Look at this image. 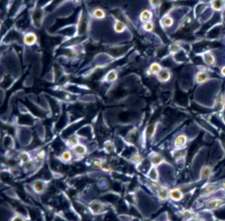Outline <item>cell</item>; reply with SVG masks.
I'll list each match as a JSON object with an SVG mask.
<instances>
[{
    "label": "cell",
    "mask_w": 225,
    "mask_h": 221,
    "mask_svg": "<svg viewBox=\"0 0 225 221\" xmlns=\"http://www.w3.org/2000/svg\"><path fill=\"white\" fill-rule=\"evenodd\" d=\"M37 41V35L34 33L32 32H29L25 34V36L23 37V42L26 45H34Z\"/></svg>",
    "instance_id": "1"
},
{
    "label": "cell",
    "mask_w": 225,
    "mask_h": 221,
    "mask_svg": "<svg viewBox=\"0 0 225 221\" xmlns=\"http://www.w3.org/2000/svg\"><path fill=\"white\" fill-rule=\"evenodd\" d=\"M140 20L144 23H147V22H150L151 18H152V13L151 11H148V10H144L141 12L140 14Z\"/></svg>",
    "instance_id": "2"
},
{
    "label": "cell",
    "mask_w": 225,
    "mask_h": 221,
    "mask_svg": "<svg viewBox=\"0 0 225 221\" xmlns=\"http://www.w3.org/2000/svg\"><path fill=\"white\" fill-rule=\"evenodd\" d=\"M113 29H114V31L116 33H123L125 30L126 26L122 21L117 20V21L115 22L114 25H113Z\"/></svg>",
    "instance_id": "3"
},
{
    "label": "cell",
    "mask_w": 225,
    "mask_h": 221,
    "mask_svg": "<svg viewBox=\"0 0 225 221\" xmlns=\"http://www.w3.org/2000/svg\"><path fill=\"white\" fill-rule=\"evenodd\" d=\"M73 152L74 154L77 155V156H83L86 154V153L87 152L86 147L82 144H79L77 146L73 149Z\"/></svg>",
    "instance_id": "4"
},
{
    "label": "cell",
    "mask_w": 225,
    "mask_h": 221,
    "mask_svg": "<svg viewBox=\"0 0 225 221\" xmlns=\"http://www.w3.org/2000/svg\"><path fill=\"white\" fill-rule=\"evenodd\" d=\"M186 142H187L186 137L185 136V135L181 134V135H178L175 138V140H174V145H175L176 147H182V146H184L186 144Z\"/></svg>",
    "instance_id": "5"
},
{
    "label": "cell",
    "mask_w": 225,
    "mask_h": 221,
    "mask_svg": "<svg viewBox=\"0 0 225 221\" xmlns=\"http://www.w3.org/2000/svg\"><path fill=\"white\" fill-rule=\"evenodd\" d=\"M92 15L93 17L96 19H103L106 18L105 11L101 8H95L94 10H93Z\"/></svg>",
    "instance_id": "6"
},
{
    "label": "cell",
    "mask_w": 225,
    "mask_h": 221,
    "mask_svg": "<svg viewBox=\"0 0 225 221\" xmlns=\"http://www.w3.org/2000/svg\"><path fill=\"white\" fill-rule=\"evenodd\" d=\"M158 78L162 82H166L170 79V73L166 69L162 70L159 74H158Z\"/></svg>",
    "instance_id": "7"
},
{
    "label": "cell",
    "mask_w": 225,
    "mask_h": 221,
    "mask_svg": "<svg viewBox=\"0 0 225 221\" xmlns=\"http://www.w3.org/2000/svg\"><path fill=\"white\" fill-rule=\"evenodd\" d=\"M170 196L174 200H180L182 198V193L179 189H173L170 192Z\"/></svg>",
    "instance_id": "8"
},
{
    "label": "cell",
    "mask_w": 225,
    "mask_h": 221,
    "mask_svg": "<svg viewBox=\"0 0 225 221\" xmlns=\"http://www.w3.org/2000/svg\"><path fill=\"white\" fill-rule=\"evenodd\" d=\"M162 70V67L160 66V65L158 64V63H153V64H151V66H150V71H151V73L158 75Z\"/></svg>",
    "instance_id": "9"
},
{
    "label": "cell",
    "mask_w": 225,
    "mask_h": 221,
    "mask_svg": "<svg viewBox=\"0 0 225 221\" xmlns=\"http://www.w3.org/2000/svg\"><path fill=\"white\" fill-rule=\"evenodd\" d=\"M67 145H68V146L70 148L74 149L75 146H77L79 145V138L77 137L72 136L67 140Z\"/></svg>",
    "instance_id": "10"
},
{
    "label": "cell",
    "mask_w": 225,
    "mask_h": 221,
    "mask_svg": "<svg viewBox=\"0 0 225 221\" xmlns=\"http://www.w3.org/2000/svg\"><path fill=\"white\" fill-rule=\"evenodd\" d=\"M209 78V75L204 72H201L199 73L197 75V78L196 80L198 83H203L205 81H206Z\"/></svg>",
    "instance_id": "11"
},
{
    "label": "cell",
    "mask_w": 225,
    "mask_h": 221,
    "mask_svg": "<svg viewBox=\"0 0 225 221\" xmlns=\"http://www.w3.org/2000/svg\"><path fill=\"white\" fill-rule=\"evenodd\" d=\"M223 201L220 200H215L212 201H210L207 204V208H210V209H213L215 208H217L218 206H220L221 204Z\"/></svg>",
    "instance_id": "12"
},
{
    "label": "cell",
    "mask_w": 225,
    "mask_h": 221,
    "mask_svg": "<svg viewBox=\"0 0 225 221\" xmlns=\"http://www.w3.org/2000/svg\"><path fill=\"white\" fill-rule=\"evenodd\" d=\"M71 158H72V154H71V153L69 150L63 151L62 154H61V159L63 160V162H69V161L71 160Z\"/></svg>",
    "instance_id": "13"
},
{
    "label": "cell",
    "mask_w": 225,
    "mask_h": 221,
    "mask_svg": "<svg viewBox=\"0 0 225 221\" xmlns=\"http://www.w3.org/2000/svg\"><path fill=\"white\" fill-rule=\"evenodd\" d=\"M44 183L42 181H35L34 183V189L35 191L38 192H41L44 190Z\"/></svg>",
    "instance_id": "14"
},
{
    "label": "cell",
    "mask_w": 225,
    "mask_h": 221,
    "mask_svg": "<svg viewBox=\"0 0 225 221\" xmlns=\"http://www.w3.org/2000/svg\"><path fill=\"white\" fill-rule=\"evenodd\" d=\"M211 173H212V170H211L210 168H209V167H208V166H205L203 170H202V171H201V178H203V179H205V178H207V177L210 175Z\"/></svg>",
    "instance_id": "15"
},
{
    "label": "cell",
    "mask_w": 225,
    "mask_h": 221,
    "mask_svg": "<svg viewBox=\"0 0 225 221\" xmlns=\"http://www.w3.org/2000/svg\"><path fill=\"white\" fill-rule=\"evenodd\" d=\"M151 160L152 164H154V165H159L162 162V158L160 155L155 154L151 158Z\"/></svg>",
    "instance_id": "16"
},
{
    "label": "cell",
    "mask_w": 225,
    "mask_h": 221,
    "mask_svg": "<svg viewBox=\"0 0 225 221\" xmlns=\"http://www.w3.org/2000/svg\"><path fill=\"white\" fill-rule=\"evenodd\" d=\"M173 22H174L173 19L170 18V17H165V18H163V19H162V25L166 26V27H169V26H172Z\"/></svg>",
    "instance_id": "17"
},
{
    "label": "cell",
    "mask_w": 225,
    "mask_h": 221,
    "mask_svg": "<svg viewBox=\"0 0 225 221\" xmlns=\"http://www.w3.org/2000/svg\"><path fill=\"white\" fill-rule=\"evenodd\" d=\"M117 78V74L115 71H110L106 76L107 81H114Z\"/></svg>",
    "instance_id": "18"
},
{
    "label": "cell",
    "mask_w": 225,
    "mask_h": 221,
    "mask_svg": "<svg viewBox=\"0 0 225 221\" xmlns=\"http://www.w3.org/2000/svg\"><path fill=\"white\" fill-rule=\"evenodd\" d=\"M20 159L24 162H30V154L27 152H22V154H20Z\"/></svg>",
    "instance_id": "19"
},
{
    "label": "cell",
    "mask_w": 225,
    "mask_h": 221,
    "mask_svg": "<svg viewBox=\"0 0 225 221\" xmlns=\"http://www.w3.org/2000/svg\"><path fill=\"white\" fill-rule=\"evenodd\" d=\"M143 28H144V30L150 32V31H152L153 29H154V25L151 22H147V23H144Z\"/></svg>",
    "instance_id": "20"
},
{
    "label": "cell",
    "mask_w": 225,
    "mask_h": 221,
    "mask_svg": "<svg viewBox=\"0 0 225 221\" xmlns=\"http://www.w3.org/2000/svg\"><path fill=\"white\" fill-rule=\"evenodd\" d=\"M205 59V61L207 62V64H209V65H212V64H214V61H215L214 57L212 55H211V54H207Z\"/></svg>",
    "instance_id": "21"
},
{
    "label": "cell",
    "mask_w": 225,
    "mask_h": 221,
    "mask_svg": "<svg viewBox=\"0 0 225 221\" xmlns=\"http://www.w3.org/2000/svg\"><path fill=\"white\" fill-rule=\"evenodd\" d=\"M170 49L171 52L176 53V52H177L179 49H180V47H179V45L177 44H173L171 46H170Z\"/></svg>",
    "instance_id": "22"
},
{
    "label": "cell",
    "mask_w": 225,
    "mask_h": 221,
    "mask_svg": "<svg viewBox=\"0 0 225 221\" xmlns=\"http://www.w3.org/2000/svg\"><path fill=\"white\" fill-rule=\"evenodd\" d=\"M221 2L219 1H216L213 3V8L216 10H220L221 9Z\"/></svg>",
    "instance_id": "23"
},
{
    "label": "cell",
    "mask_w": 225,
    "mask_h": 221,
    "mask_svg": "<svg viewBox=\"0 0 225 221\" xmlns=\"http://www.w3.org/2000/svg\"><path fill=\"white\" fill-rule=\"evenodd\" d=\"M133 160L134 162H136V163H139V162L141 161V157H140V155H138V154L134 155V156L133 157Z\"/></svg>",
    "instance_id": "24"
},
{
    "label": "cell",
    "mask_w": 225,
    "mask_h": 221,
    "mask_svg": "<svg viewBox=\"0 0 225 221\" xmlns=\"http://www.w3.org/2000/svg\"><path fill=\"white\" fill-rule=\"evenodd\" d=\"M102 169L104 170V171H109V170H110V166H109L108 164H102Z\"/></svg>",
    "instance_id": "25"
},
{
    "label": "cell",
    "mask_w": 225,
    "mask_h": 221,
    "mask_svg": "<svg viewBox=\"0 0 225 221\" xmlns=\"http://www.w3.org/2000/svg\"><path fill=\"white\" fill-rule=\"evenodd\" d=\"M183 215H184L185 217L187 218V219H190L191 216H192V215L190 213V212H189V211H185V212H184Z\"/></svg>",
    "instance_id": "26"
},
{
    "label": "cell",
    "mask_w": 225,
    "mask_h": 221,
    "mask_svg": "<svg viewBox=\"0 0 225 221\" xmlns=\"http://www.w3.org/2000/svg\"><path fill=\"white\" fill-rule=\"evenodd\" d=\"M12 221H24V220L22 217H20V216H16V217L13 219Z\"/></svg>",
    "instance_id": "27"
},
{
    "label": "cell",
    "mask_w": 225,
    "mask_h": 221,
    "mask_svg": "<svg viewBox=\"0 0 225 221\" xmlns=\"http://www.w3.org/2000/svg\"><path fill=\"white\" fill-rule=\"evenodd\" d=\"M221 73H222V74H223V75H224V76H225V67H224V68L222 69Z\"/></svg>",
    "instance_id": "28"
},
{
    "label": "cell",
    "mask_w": 225,
    "mask_h": 221,
    "mask_svg": "<svg viewBox=\"0 0 225 221\" xmlns=\"http://www.w3.org/2000/svg\"><path fill=\"white\" fill-rule=\"evenodd\" d=\"M224 189H225V184H224Z\"/></svg>",
    "instance_id": "29"
}]
</instances>
